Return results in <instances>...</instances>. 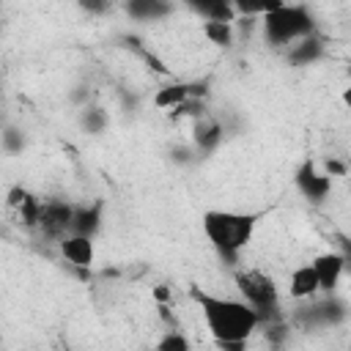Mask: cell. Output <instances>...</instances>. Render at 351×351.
<instances>
[{"mask_svg":"<svg viewBox=\"0 0 351 351\" xmlns=\"http://www.w3.org/2000/svg\"><path fill=\"white\" fill-rule=\"evenodd\" d=\"M288 293L293 299H313L315 293H321L313 263H302V266H296L291 271V277H288Z\"/></svg>","mask_w":351,"mask_h":351,"instance_id":"14","label":"cell"},{"mask_svg":"<svg viewBox=\"0 0 351 351\" xmlns=\"http://www.w3.org/2000/svg\"><path fill=\"white\" fill-rule=\"evenodd\" d=\"M293 181H296L299 192H302L310 203H321V200H326L329 192H332V176H329L326 170H318L310 159L296 167Z\"/></svg>","mask_w":351,"mask_h":351,"instance_id":"6","label":"cell"},{"mask_svg":"<svg viewBox=\"0 0 351 351\" xmlns=\"http://www.w3.org/2000/svg\"><path fill=\"white\" fill-rule=\"evenodd\" d=\"M203 36L208 38V44H217V47H230L233 44V36H236V27L233 22H203Z\"/></svg>","mask_w":351,"mask_h":351,"instance_id":"18","label":"cell"},{"mask_svg":"<svg viewBox=\"0 0 351 351\" xmlns=\"http://www.w3.org/2000/svg\"><path fill=\"white\" fill-rule=\"evenodd\" d=\"M189 96H203V88L197 90V85H192V82H173V85H165L154 93V104L159 110H173L181 101H186Z\"/></svg>","mask_w":351,"mask_h":351,"instance_id":"16","label":"cell"},{"mask_svg":"<svg viewBox=\"0 0 351 351\" xmlns=\"http://www.w3.org/2000/svg\"><path fill=\"white\" fill-rule=\"evenodd\" d=\"M77 5L90 16H104L112 8V0H77Z\"/></svg>","mask_w":351,"mask_h":351,"instance_id":"21","label":"cell"},{"mask_svg":"<svg viewBox=\"0 0 351 351\" xmlns=\"http://www.w3.org/2000/svg\"><path fill=\"white\" fill-rule=\"evenodd\" d=\"M159 351H189V340L178 332V329H170L159 343H156Z\"/></svg>","mask_w":351,"mask_h":351,"instance_id":"20","label":"cell"},{"mask_svg":"<svg viewBox=\"0 0 351 351\" xmlns=\"http://www.w3.org/2000/svg\"><path fill=\"white\" fill-rule=\"evenodd\" d=\"M222 123L217 118H211L208 112L197 115L195 118V129H192V140L200 151H214L219 143H222Z\"/></svg>","mask_w":351,"mask_h":351,"instance_id":"12","label":"cell"},{"mask_svg":"<svg viewBox=\"0 0 351 351\" xmlns=\"http://www.w3.org/2000/svg\"><path fill=\"white\" fill-rule=\"evenodd\" d=\"M200 225H203V236L219 252V258H225L228 263H236L239 252L252 241L258 214L230 211V208H211V211L203 214Z\"/></svg>","mask_w":351,"mask_h":351,"instance_id":"2","label":"cell"},{"mask_svg":"<svg viewBox=\"0 0 351 351\" xmlns=\"http://www.w3.org/2000/svg\"><path fill=\"white\" fill-rule=\"evenodd\" d=\"M280 3H285V0H230L233 14H236L239 19H255V16H263V14H269L271 8H277Z\"/></svg>","mask_w":351,"mask_h":351,"instance_id":"17","label":"cell"},{"mask_svg":"<svg viewBox=\"0 0 351 351\" xmlns=\"http://www.w3.org/2000/svg\"><path fill=\"white\" fill-rule=\"evenodd\" d=\"M80 126H82L88 134H101L104 126H107V112H104L101 107H82Z\"/></svg>","mask_w":351,"mask_h":351,"instance_id":"19","label":"cell"},{"mask_svg":"<svg viewBox=\"0 0 351 351\" xmlns=\"http://www.w3.org/2000/svg\"><path fill=\"white\" fill-rule=\"evenodd\" d=\"M263 38L271 47H288L310 33H315V16L310 14L307 5L299 3H280L269 14L261 16Z\"/></svg>","mask_w":351,"mask_h":351,"instance_id":"3","label":"cell"},{"mask_svg":"<svg viewBox=\"0 0 351 351\" xmlns=\"http://www.w3.org/2000/svg\"><path fill=\"white\" fill-rule=\"evenodd\" d=\"M233 282L241 293V299L261 315V321H269L271 315H277V304H280V291L271 274L261 271V269H239L233 274Z\"/></svg>","mask_w":351,"mask_h":351,"instance_id":"4","label":"cell"},{"mask_svg":"<svg viewBox=\"0 0 351 351\" xmlns=\"http://www.w3.org/2000/svg\"><path fill=\"white\" fill-rule=\"evenodd\" d=\"M38 203H41V197H36L27 186H22V184H14L8 192H5V206H8V211L16 217V222L19 225H25V228H36V214H38Z\"/></svg>","mask_w":351,"mask_h":351,"instance_id":"7","label":"cell"},{"mask_svg":"<svg viewBox=\"0 0 351 351\" xmlns=\"http://www.w3.org/2000/svg\"><path fill=\"white\" fill-rule=\"evenodd\" d=\"M58 247H60V255H63L71 266H77V269H88V266L93 263V258H96V244H93L90 236L66 233V236L58 241Z\"/></svg>","mask_w":351,"mask_h":351,"instance_id":"9","label":"cell"},{"mask_svg":"<svg viewBox=\"0 0 351 351\" xmlns=\"http://www.w3.org/2000/svg\"><path fill=\"white\" fill-rule=\"evenodd\" d=\"M101 217H104V203L101 200H93V203H85V206H74V214H71V233H80V236H96L99 228H101Z\"/></svg>","mask_w":351,"mask_h":351,"instance_id":"10","label":"cell"},{"mask_svg":"<svg viewBox=\"0 0 351 351\" xmlns=\"http://www.w3.org/2000/svg\"><path fill=\"white\" fill-rule=\"evenodd\" d=\"M123 8L137 22H156L173 11V0H123Z\"/></svg>","mask_w":351,"mask_h":351,"instance_id":"15","label":"cell"},{"mask_svg":"<svg viewBox=\"0 0 351 351\" xmlns=\"http://www.w3.org/2000/svg\"><path fill=\"white\" fill-rule=\"evenodd\" d=\"M313 269H315V277H318V291L324 293H332L346 271V258L340 252H321L315 255L313 261Z\"/></svg>","mask_w":351,"mask_h":351,"instance_id":"8","label":"cell"},{"mask_svg":"<svg viewBox=\"0 0 351 351\" xmlns=\"http://www.w3.org/2000/svg\"><path fill=\"white\" fill-rule=\"evenodd\" d=\"M178 3H184L192 14H197L206 22H211V19L214 22H233L236 19L230 0H178Z\"/></svg>","mask_w":351,"mask_h":351,"instance_id":"13","label":"cell"},{"mask_svg":"<svg viewBox=\"0 0 351 351\" xmlns=\"http://www.w3.org/2000/svg\"><path fill=\"white\" fill-rule=\"evenodd\" d=\"M189 296L203 313V321L214 340L222 348H244L250 335L261 326V315L244 302V299H228V296H214L200 288H192Z\"/></svg>","mask_w":351,"mask_h":351,"instance_id":"1","label":"cell"},{"mask_svg":"<svg viewBox=\"0 0 351 351\" xmlns=\"http://www.w3.org/2000/svg\"><path fill=\"white\" fill-rule=\"evenodd\" d=\"M71 214H74V206L66 200H41L33 230L44 233L47 239L60 241L66 233H71Z\"/></svg>","mask_w":351,"mask_h":351,"instance_id":"5","label":"cell"},{"mask_svg":"<svg viewBox=\"0 0 351 351\" xmlns=\"http://www.w3.org/2000/svg\"><path fill=\"white\" fill-rule=\"evenodd\" d=\"M22 145H25V137H22L19 129H5V132H3V148H5L8 154L22 151Z\"/></svg>","mask_w":351,"mask_h":351,"instance_id":"22","label":"cell"},{"mask_svg":"<svg viewBox=\"0 0 351 351\" xmlns=\"http://www.w3.org/2000/svg\"><path fill=\"white\" fill-rule=\"evenodd\" d=\"M321 55H324V41H321L318 33H310V36H304V38H299V41H293V44L285 47V58L293 66H310Z\"/></svg>","mask_w":351,"mask_h":351,"instance_id":"11","label":"cell"}]
</instances>
